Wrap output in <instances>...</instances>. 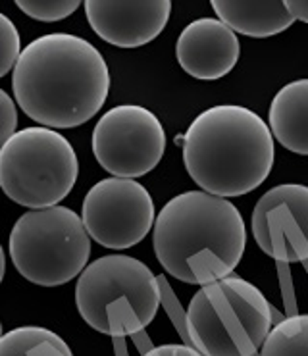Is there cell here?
I'll return each mask as SVG.
<instances>
[{
    "label": "cell",
    "mask_w": 308,
    "mask_h": 356,
    "mask_svg": "<svg viewBox=\"0 0 308 356\" xmlns=\"http://www.w3.org/2000/svg\"><path fill=\"white\" fill-rule=\"evenodd\" d=\"M19 108L37 124L72 129L104 106L110 72L97 47L72 33H49L31 41L12 70Z\"/></svg>",
    "instance_id": "obj_1"
},
{
    "label": "cell",
    "mask_w": 308,
    "mask_h": 356,
    "mask_svg": "<svg viewBox=\"0 0 308 356\" xmlns=\"http://www.w3.org/2000/svg\"><path fill=\"white\" fill-rule=\"evenodd\" d=\"M152 247L160 266L189 285L232 275L247 247L239 208L206 191H185L170 199L154 220Z\"/></svg>",
    "instance_id": "obj_2"
},
{
    "label": "cell",
    "mask_w": 308,
    "mask_h": 356,
    "mask_svg": "<svg viewBox=\"0 0 308 356\" xmlns=\"http://www.w3.org/2000/svg\"><path fill=\"white\" fill-rule=\"evenodd\" d=\"M184 164L200 189L218 197H243L260 187L274 166L270 125L239 104L212 106L184 133Z\"/></svg>",
    "instance_id": "obj_3"
},
{
    "label": "cell",
    "mask_w": 308,
    "mask_h": 356,
    "mask_svg": "<svg viewBox=\"0 0 308 356\" xmlns=\"http://www.w3.org/2000/svg\"><path fill=\"white\" fill-rule=\"evenodd\" d=\"M185 325L204 356H259L272 332V307L257 285L227 275L193 295Z\"/></svg>",
    "instance_id": "obj_4"
},
{
    "label": "cell",
    "mask_w": 308,
    "mask_h": 356,
    "mask_svg": "<svg viewBox=\"0 0 308 356\" xmlns=\"http://www.w3.org/2000/svg\"><path fill=\"white\" fill-rule=\"evenodd\" d=\"M156 275L133 257L108 254L87 264L77 277L75 307L83 322L108 337L143 332L160 308Z\"/></svg>",
    "instance_id": "obj_5"
},
{
    "label": "cell",
    "mask_w": 308,
    "mask_h": 356,
    "mask_svg": "<svg viewBox=\"0 0 308 356\" xmlns=\"http://www.w3.org/2000/svg\"><path fill=\"white\" fill-rule=\"evenodd\" d=\"M19 275L39 287H60L83 272L91 257V235L67 207L37 208L17 220L8 239Z\"/></svg>",
    "instance_id": "obj_6"
},
{
    "label": "cell",
    "mask_w": 308,
    "mask_h": 356,
    "mask_svg": "<svg viewBox=\"0 0 308 356\" xmlns=\"http://www.w3.org/2000/svg\"><path fill=\"white\" fill-rule=\"evenodd\" d=\"M77 175L72 143L52 127H25L0 149V189L19 207H56L72 193Z\"/></svg>",
    "instance_id": "obj_7"
},
{
    "label": "cell",
    "mask_w": 308,
    "mask_h": 356,
    "mask_svg": "<svg viewBox=\"0 0 308 356\" xmlns=\"http://www.w3.org/2000/svg\"><path fill=\"white\" fill-rule=\"evenodd\" d=\"M92 154L114 177H143L166 152V131L154 112L139 104L110 108L92 129Z\"/></svg>",
    "instance_id": "obj_8"
},
{
    "label": "cell",
    "mask_w": 308,
    "mask_h": 356,
    "mask_svg": "<svg viewBox=\"0 0 308 356\" xmlns=\"http://www.w3.org/2000/svg\"><path fill=\"white\" fill-rule=\"evenodd\" d=\"M81 220L100 247L124 250L141 243L154 227V202L141 183L108 177L85 195Z\"/></svg>",
    "instance_id": "obj_9"
},
{
    "label": "cell",
    "mask_w": 308,
    "mask_h": 356,
    "mask_svg": "<svg viewBox=\"0 0 308 356\" xmlns=\"http://www.w3.org/2000/svg\"><path fill=\"white\" fill-rule=\"evenodd\" d=\"M260 250L279 262L308 260V187L284 183L266 191L250 218Z\"/></svg>",
    "instance_id": "obj_10"
},
{
    "label": "cell",
    "mask_w": 308,
    "mask_h": 356,
    "mask_svg": "<svg viewBox=\"0 0 308 356\" xmlns=\"http://www.w3.org/2000/svg\"><path fill=\"white\" fill-rule=\"evenodd\" d=\"M85 16L102 41L139 49L159 37L172 14V0H83Z\"/></svg>",
    "instance_id": "obj_11"
},
{
    "label": "cell",
    "mask_w": 308,
    "mask_h": 356,
    "mask_svg": "<svg viewBox=\"0 0 308 356\" xmlns=\"http://www.w3.org/2000/svg\"><path fill=\"white\" fill-rule=\"evenodd\" d=\"M241 54L237 33L216 17H200L177 37L175 56L185 74L202 81H214L229 74Z\"/></svg>",
    "instance_id": "obj_12"
},
{
    "label": "cell",
    "mask_w": 308,
    "mask_h": 356,
    "mask_svg": "<svg viewBox=\"0 0 308 356\" xmlns=\"http://www.w3.org/2000/svg\"><path fill=\"white\" fill-rule=\"evenodd\" d=\"M268 124L284 149L308 156V79H297L275 92Z\"/></svg>",
    "instance_id": "obj_13"
},
{
    "label": "cell",
    "mask_w": 308,
    "mask_h": 356,
    "mask_svg": "<svg viewBox=\"0 0 308 356\" xmlns=\"http://www.w3.org/2000/svg\"><path fill=\"white\" fill-rule=\"evenodd\" d=\"M212 8L235 33L266 39L289 29L295 19L285 10L284 0H210Z\"/></svg>",
    "instance_id": "obj_14"
},
{
    "label": "cell",
    "mask_w": 308,
    "mask_h": 356,
    "mask_svg": "<svg viewBox=\"0 0 308 356\" xmlns=\"http://www.w3.org/2000/svg\"><path fill=\"white\" fill-rule=\"evenodd\" d=\"M0 356H74L58 333L41 325H22L0 337Z\"/></svg>",
    "instance_id": "obj_15"
},
{
    "label": "cell",
    "mask_w": 308,
    "mask_h": 356,
    "mask_svg": "<svg viewBox=\"0 0 308 356\" xmlns=\"http://www.w3.org/2000/svg\"><path fill=\"white\" fill-rule=\"evenodd\" d=\"M259 356H308V314L284 318L270 332Z\"/></svg>",
    "instance_id": "obj_16"
},
{
    "label": "cell",
    "mask_w": 308,
    "mask_h": 356,
    "mask_svg": "<svg viewBox=\"0 0 308 356\" xmlns=\"http://www.w3.org/2000/svg\"><path fill=\"white\" fill-rule=\"evenodd\" d=\"M14 2L25 16L33 17L37 22L52 24L72 16L83 0H14Z\"/></svg>",
    "instance_id": "obj_17"
},
{
    "label": "cell",
    "mask_w": 308,
    "mask_h": 356,
    "mask_svg": "<svg viewBox=\"0 0 308 356\" xmlns=\"http://www.w3.org/2000/svg\"><path fill=\"white\" fill-rule=\"evenodd\" d=\"M19 54H22V39L16 25L6 14L0 12V77H4L14 70Z\"/></svg>",
    "instance_id": "obj_18"
},
{
    "label": "cell",
    "mask_w": 308,
    "mask_h": 356,
    "mask_svg": "<svg viewBox=\"0 0 308 356\" xmlns=\"http://www.w3.org/2000/svg\"><path fill=\"white\" fill-rule=\"evenodd\" d=\"M17 110L16 102L8 92L0 89V149L8 143V139L16 133Z\"/></svg>",
    "instance_id": "obj_19"
},
{
    "label": "cell",
    "mask_w": 308,
    "mask_h": 356,
    "mask_svg": "<svg viewBox=\"0 0 308 356\" xmlns=\"http://www.w3.org/2000/svg\"><path fill=\"white\" fill-rule=\"evenodd\" d=\"M143 356H204L200 350L181 343H170V345H159V347L150 348L149 353Z\"/></svg>",
    "instance_id": "obj_20"
},
{
    "label": "cell",
    "mask_w": 308,
    "mask_h": 356,
    "mask_svg": "<svg viewBox=\"0 0 308 356\" xmlns=\"http://www.w3.org/2000/svg\"><path fill=\"white\" fill-rule=\"evenodd\" d=\"M284 6L293 19L308 25V0H284Z\"/></svg>",
    "instance_id": "obj_21"
},
{
    "label": "cell",
    "mask_w": 308,
    "mask_h": 356,
    "mask_svg": "<svg viewBox=\"0 0 308 356\" xmlns=\"http://www.w3.org/2000/svg\"><path fill=\"white\" fill-rule=\"evenodd\" d=\"M4 273H6V254H4V249L0 245V283L4 280Z\"/></svg>",
    "instance_id": "obj_22"
},
{
    "label": "cell",
    "mask_w": 308,
    "mask_h": 356,
    "mask_svg": "<svg viewBox=\"0 0 308 356\" xmlns=\"http://www.w3.org/2000/svg\"><path fill=\"white\" fill-rule=\"evenodd\" d=\"M4 335V332H2V322H0V337Z\"/></svg>",
    "instance_id": "obj_23"
}]
</instances>
